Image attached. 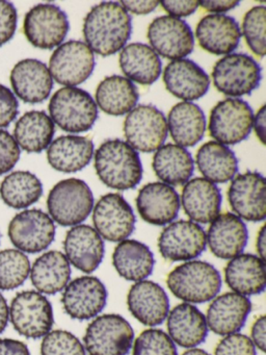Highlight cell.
<instances>
[{"instance_id":"cell-5","label":"cell","mask_w":266,"mask_h":355,"mask_svg":"<svg viewBox=\"0 0 266 355\" xmlns=\"http://www.w3.org/2000/svg\"><path fill=\"white\" fill-rule=\"evenodd\" d=\"M47 209L50 218L60 225H79L93 211V192L78 178L60 180L48 195Z\"/></svg>"},{"instance_id":"cell-43","label":"cell","mask_w":266,"mask_h":355,"mask_svg":"<svg viewBox=\"0 0 266 355\" xmlns=\"http://www.w3.org/2000/svg\"><path fill=\"white\" fill-rule=\"evenodd\" d=\"M41 355H87L77 336L66 330H51L42 340Z\"/></svg>"},{"instance_id":"cell-27","label":"cell","mask_w":266,"mask_h":355,"mask_svg":"<svg viewBox=\"0 0 266 355\" xmlns=\"http://www.w3.org/2000/svg\"><path fill=\"white\" fill-rule=\"evenodd\" d=\"M184 213L195 223H211L220 215L222 193L213 182L195 178L185 184L181 196Z\"/></svg>"},{"instance_id":"cell-1","label":"cell","mask_w":266,"mask_h":355,"mask_svg":"<svg viewBox=\"0 0 266 355\" xmlns=\"http://www.w3.org/2000/svg\"><path fill=\"white\" fill-rule=\"evenodd\" d=\"M82 33L85 44L93 53L109 57L126 46L132 33V20L120 3L104 1L85 16Z\"/></svg>"},{"instance_id":"cell-7","label":"cell","mask_w":266,"mask_h":355,"mask_svg":"<svg viewBox=\"0 0 266 355\" xmlns=\"http://www.w3.org/2000/svg\"><path fill=\"white\" fill-rule=\"evenodd\" d=\"M214 87L222 94L241 97L251 94L262 80L259 64L245 53H230L216 62L212 70Z\"/></svg>"},{"instance_id":"cell-11","label":"cell","mask_w":266,"mask_h":355,"mask_svg":"<svg viewBox=\"0 0 266 355\" xmlns=\"http://www.w3.org/2000/svg\"><path fill=\"white\" fill-rule=\"evenodd\" d=\"M70 30L68 16L57 6L39 3L31 8L23 22V33L33 46L52 49L62 45Z\"/></svg>"},{"instance_id":"cell-9","label":"cell","mask_w":266,"mask_h":355,"mask_svg":"<svg viewBox=\"0 0 266 355\" xmlns=\"http://www.w3.org/2000/svg\"><path fill=\"white\" fill-rule=\"evenodd\" d=\"M254 113L247 101L227 98L216 103L210 112L208 130L211 138L224 145L247 140L253 128Z\"/></svg>"},{"instance_id":"cell-19","label":"cell","mask_w":266,"mask_h":355,"mask_svg":"<svg viewBox=\"0 0 266 355\" xmlns=\"http://www.w3.org/2000/svg\"><path fill=\"white\" fill-rule=\"evenodd\" d=\"M127 305L131 315L149 327L163 323L170 311V301L163 288L145 279L131 286L127 295Z\"/></svg>"},{"instance_id":"cell-42","label":"cell","mask_w":266,"mask_h":355,"mask_svg":"<svg viewBox=\"0 0 266 355\" xmlns=\"http://www.w3.org/2000/svg\"><path fill=\"white\" fill-rule=\"evenodd\" d=\"M132 355H178L176 344L163 330H143L133 342Z\"/></svg>"},{"instance_id":"cell-12","label":"cell","mask_w":266,"mask_h":355,"mask_svg":"<svg viewBox=\"0 0 266 355\" xmlns=\"http://www.w3.org/2000/svg\"><path fill=\"white\" fill-rule=\"evenodd\" d=\"M95 66L93 51L85 42L78 40L60 45L49 60L52 80L64 87H76L89 80Z\"/></svg>"},{"instance_id":"cell-2","label":"cell","mask_w":266,"mask_h":355,"mask_svg":"<svg viewBox=\"0 0 266 355\" xmlns=\"http://www.w3.org/2000/svg\"><path fill=\"white\" fill-rule=\"evenodd\" d=\"M95 170L99 180L114 190H130L143 178L139 153L120 139L106 140L95 153Z\"/></svg>"},{"instance_id":"cell-47","label":"cell","mask_w":266,"mask_h":355,"mask_svg":"<svg viewBox=\"0 0 266 355\" xmlns=\"http://www.w3.org/2000/svg\"><path fill=\"white\" fill-rule=\"evenodd\" d=\"M19 113V103L8 87L0 85V128H8Z\"/></svg>"},{"instance_id":"cell-13","label":"cell","mask_w":266,"mask_h":355,"mask_svg":"<svg viewBox=\"0 0 266 355\" xmlns=\"http://www.w3.org/2000/svg\"><path fill=\"white\" fill-rule=\"evenodd\" d=\"M8 238L22 252L39 253L47 249L55 238V225L41 209H26L17 214L8 224Z\"/></svg>"},{"instance_id":"cell-24","label":"cell","mask_w":266,"mask_h":355,"mask_svg":"<svg viewBox=\"0 0 266 355\" xmlns=\"http://www.w3.org/2000/svg\"><path fill=\"white\" fill-rule=\"evenodd\" d=\"M166 90L177 98L191 103L207 94L210 87L208 74L191 60L172 61L163 71Z\"/></svg>"},{"instance_id":"cell-10","label":"cell","mask_w":266,"mask_h":355,"mask_svg":"<svg viewBox=\"0 0 266 355\" xmlns=\"http://www.w3.org/2000/svg\"><path fill=\"white\" fill-rule=\"evenodd\" d=\"M127 144L143 153H154L168 138L166 116L151 105L135 107L127 115L123 125Z\"/></svg>"},{"instance_id":"cell-45","label":"cell","mask_w":266,"mask_h":355,"mask_svg":"<svg viewBox=\"0 0 266 355\" xmlns=\"http://www.w3.org/2000/svg\"><path fill=\"white\" fill-rule=\"evenodd\" d=\"M20 147L12 135L0 130V175L10 172L20 159Z\"/></svg>"},{"instance_id":"cell-48","label":"cell","mask_w":266,"mask_h":355,"mask_svg":"<svg viewBox=\"0 0 266 355\" xmlns=\"http://www.w3.org/2000/svg\"><path fill=\"white\" fill-rule=\"evenodd\" d=\"M164 11L168 12L172 17L178 18L187 17L193 15L197 8L200 7L199 1H161L160 3Z\"/></svg>"},{"instance_id":"cell-32","label":"cell","mask_w":266,"mask_h":355,"mask_svg":"<svg viewBox=\"0 0 266 355\" xmlns=\"http://www.w3.org/2000/svg\"><path fill=\"white\" fill-rule=\"evenodd\" d=\"M118 63L126 78L143 86L154 84L161 74L159 55L143 43L126 45L121 51Z\"/></svg>"},{"instance_id":"cell-34","label":"cell","mask_w":266,"mask_h":355,"mask_svg":"<svg viewBox=\"0 0 266 355\" xmlns=\"http://www.w3.org/2000/svg\"><path fill=\"white\" fill-rule=\"evenodd\" d=\"M139 99L136 86L128 78L110 76L101 80L96 90V105L110 116L130 113Z\"/></svg>"},{"instance_id":"cell-56","label":"cell","mask_w":266,"mask_h":355,"mask_svg":"<svg viewBox=\"0 0 266 355\" xmlns=\"http://www.w3.org/2000/svg\"><path fill=\"white\" fill-rule=\"evenodd\" d=\"M182 355H210L208 354L207 352H206L205 350H203V349L200 348H190L187 349L185 352H183Z\"/></svg>"},{"instance_id":"cell-21","label":"cell","mask_w":266,"mask_h":355,"mask_svg":"<svg viewBox=\"0 0 266 355\" xmlns=\"http://www.w3.org/2000/svg\"><path fill=\"white\" fill-rule=\"evenodd\" d=\"M10 80L15 94L30 105L45 101L53 88V80L47 66L35 59L18 62L10 71Z\"/></svg>"},{"instance_id":"cell-26","label":"cell","mask_w":266,"mask_h":355,"mask_svg":"<svg viewBox=\"0 0 266 355\" xmlns=\"http://www.w3.org/2000/svg\"><path fill=\"white\" fill-rule=\"evenodd\" d=\"M249 232L242 219L232 213L220 214L210 224L206 243L214 257L232 259L247 246Z\"/></svg>"},{"instance_id":"cell-6","label":"cell","mask_w":266,"mask_h":355,"mask_svg":"<svg viewBox=\"0 0 266 355\" xmlns=\"http://www.w3.org/2000/svg\"><path fill=\"white\" fill-rule=\"evenodd\" d=\"M85 352L89 355H127L134 342V331L122 315H97L85 330Z\"/></svg>"},{"instance_id":"cell-53","label":"cell","mask_w":266,"mask_h":355,"mask_svg":"<svg viewBox=\"0 0 266 355\" xmlns=\"http://www.w3.org/2000/svg\"><path fill=\"white\" fill-rule=\"evenodd\" d=\"M265 105H262L261 109L258 111L257 115L254 118L253 128H255L256 135L258 139L261 141L262 144H265Z\"/></svg>"},{"instance_id":"cell-22","label":"cell","mask_w":266,"mask_h":355,"mask_svg":"<svg viewBox=\"0 0 266 355\" xmlns=\"http://www.w3.org/2000/svg\"><path fill=\"white\" fill-rule=\"evenodd\" d=\"M64 253L71 265L79 271L91 273L103 261V239L95 228L85 224L73 226L64 241Z\"/></svg>"},{"instance_id":"cell-55","label":"cell","mask_w":266,"mask_h":355,"mask_svg":"<svg viewBox=\"0 0 266 355\" xmlns=\"http://www.w3.org/2000/svg\"><path fill=\"white\" fill-rule=\"evenodd\" d=\"M8 318H10V313H8V303L2 294H0V334L8 326Z\"/></svg>"},{"instance_id":"cell-36","label":"cell","mask_w":266,"mask_h":355,"mask_svg":"<svg viewBox=\"0 0 266 355\" xmlns=\"http://www.w3.org/2000/svg\"><path fill=\"white\" fill-rule=\"evenodd\" d=\"M152 167L163 184L182 186L193 176L195 163L186 148L170 143L156 150Z\"/></svg>"},{"instance_id":"cell-25","label":"cell","mask_w":266,"mask_h":355,"mask_svg":"<svg viewBox=\"0 0 266 355\" xmlns=\"http://www.w3.org/2000/svg\"><path fill=\"white\" fill-rule=\"evenodd\" d=\"M251 311L247 297L234 292L224 293L212 299L206 313L208 329L218 336L237 334L245 326Z\"/></svg>"},{"instance_id":"cell-17","label":"cell","mask_w":266,"mask_h":355,"mask_svg":"<svg viewBox=\"0 0 266 355\" xmlns=\"http://www.w3.org/2000/svg\"><path fill=\"white\" fill-rule=\"evenodd\" d=\"M107 302V290L95 276H81L66 284L62 296L64 313L85 321L97 317Z\"/></svg>"},{"instance_id":"cell-35","label":"cell","mask_w":266,"mask_h":355,"mask_svg":"<svg viewBox=\"0 0 266 355\" xmlns=\"http://www.w3.org/2000/svg\"><path fill=\"white\" fill-rule=\"evenodd\" d=\"M71 267L66 255L51 250L37 257L30 268V279L37 292L54 295L70 282Z\"/></svg>"},{"instance_id":"cell-39","label":"cell","mask_w":266,"mask_h":355,"mask_svg":"<svg viewBox=\"0 0 266 355\" xmlns=\"http://www.w3.org/2000/svg\"><path fill=\"white\" fill-rule=\"evenodd\" d=\"M0 195L8 207L26 209L39 200L43 195V184L31 172L15 171L1 182Z\"/></svg>"},{"instance_id":"cell-15","label":"cell","mask_w":266,"mask_h":355,"mask_svg":"<svg viewBox=\"0 0 266 355\" xmlns=\"http://www.w3.org/2000/svg\"><path fill=\"white\" fill-rule=\"evenodd\" d=\"M148 40L157 55L172 61L184 59L195 47L190 26L172 16L155 18L148 28Z\"/></svg>"},{"instance_id":"cell-20","label":"cell","mask_w":266,"mask_h":355,"mask_svg":"<svg viewBox=\"0 0 266 355\" xmlns=\"http://www.w3.org/2000/svg\"><path fill=\"white\" fill-rule=\"evenodd\" d=\"M136 207L143 221L156 226L172 223L180 209V198L172 187L150 182L139 190Z\"/></svg>"},{"instance_id":"cell-31","label":"cell","mask_w":266,"mask_h":355,"mask_svg":"<svg viewBox=\"0 0 266 355\" xmlns=\"http://www.w3.org/2000/svg\"><path fill=\"white\" fill-rule=\"evenodd\" d=\"M112 265L129 282H141L153 272L155 259L149 247L136 240L122 241L112 253Z\"/></svg>"},{"instance_id":"cell-14","label":"cell","mask_w":266,"mask_h":355,"mask_svg":"<svg viewBox=\"0 0 266 355\" xmlns=\"http://www.w3.org/2000/svg\"><path fill=\"white\" fill-rule=\"evenodd\" d=\"M93 209L94 226L102 239L109 242H122L134 232V213L122 195H103Z\"/></svg>"},{"instance_id":"cell-29","label":"cell","mask_w":266,"mask_h":355,"mask_svg":"<svg viewBox=\"0 0 266 355\" xmlns=\"http://www.w3.org/2000/svg\"><path fill=\"white\" fill-rule=\"evenodd\" d=\"M224 280L237 294L245 297L261 294L265 290V261L258 255L241 253L227 263Z\"/></svg>"},{"instance_id":"cell-33","label":"cell","mask_w":266,"mask_h":355,"mask_svg":"<svg viewBox=\"0 0 266 355\" xmlns=\"http://www.w3.org/2000/svg\"><path fill=\"white\" fill-rule=\"evenodd\" d=\"M166 122L172 140L184 148L195 146L205 134V114L195 103H177L168 113Z\"/></svg>"},{"instance_id":"cell-51","label":"cell","mask_w":266,"mask_h":355,"mask_svg":"<svg viewBox=\"0 0 266 355\" xmlns=\"http://www.w3.org/2000/svg\"><path fill=\"white\" fill-rule=\"evenodd\" d=\"M120 5L126 10L127 13L147 15L152 13L160 3L159 1H121Z\"/></svg>"},{"instance_id":"cell-37","label":"cell","mask_w":266,"mask_h":355,"mask_svg":"<svg viewBox=\"0 0 266 355\" xmlns=\"http://www.w3.org/2000/svg\"><path fill=\"white\" fill-rule=\"evenodd\" d=\"M197 169L205 180L213 184L230 182L238 172V159L226 145L209 141L200 147L197 153Z\"/></svg>"},{"instance_id":"cell-23","label":"cell","mask_w":266,"mask_h":355,"mask_svg":"<svg viewBox=\"0 0 266 355\" xmlns=\"http://www.w3.org/2000/svg\"><path fill=\"white\" fill-rule=\"evenodd\" d=\"M200 46L215 55H228L238 47L241 31L238 22L224 14H210L200 20L195 30Z\"/></svg>"},{"instance_id":"cell-38","label":"cell","mask_w":266,"mask_h":355,"mask_svg":"<svg viewBox=\"0 0 266 355\" xmlns=\"http://www.w3.org/2000/svg\"><path fill=\"white\" fill-rule=\"evenodd\" d=\"M55 126L43 111H30L21 116L14 128L18 146L28 153H41L51 144Z\"/></svg>"},{"instance_id":"cell-46","label":"cell","mask_w":266,"mask_h":355,"mask_svg":"<svg viewBox=\"0 0 266 355\" xmlns=\"http://www.w3.org/2000/svg\"><path fill=\"white\" fill-rule=\"evenodd\" d=\"M17 21L18 15L14 5L6 0H0V47L14 37Z\"/></svg>"},{"instance_id":"cell-54","label":"cell","mask_w":266,"mask_h":355,"mask_svg":"<svg viewBox=\"0 0 266 355\" xmlns=\"http://www.w3.org/2000/svg\"><path fill=\"white\" fill-rule=\"evenodd\" d=\"M256 249H257L258 257L265 261L266 251V230L265 225L260 228L257 234V241H256Z\"/></svg>"},{"instance_id":"cell-50","label":"cell","mask_w":266,"mask_h":355,"mask_svg":"<svg viewBox=\"0 0 266 355\" xmlns=\"http://www.w3.org/2000/svg\"><path fill=\"white\" fill-rule=\"evenodd\" d=\"M0 355H30L26 344L12 338H0Z\"/></svg>"},{"instance_id":"cell-8","label":"cell","mask_w":266,"mask_h":355,"mask_svg":"<svg viewBox=\"0 0 266 355\" xmlns=\"http://www.w3.org/2000/svg\"><path fill=\"white\" fill-rule=\"evenodd\" d=\"M8 313L12 327L27 338H44L53 327L51 303L37 291L18 293L10 302Z\"/></svg>"},{"instance_id":"cell-28","label":"cell","mask_w":266,"mask_h":355,"mask_svg":"<svg viewBox=\"0 0 266 355\" xmlns=\"http://www.w3.org/2000/svg\"><path fill=\"white\" fill-rule=\"evenodd\" d=\"M168 336L183 348H197L205 342L208 326L205 315L190 303H181L168 311Z\"/></svg>"},{"instance_id":"cell-30","label":"cell","mask_w":266,"mask_h":355,"mask_svg":"<svg viewBox=\"0 0 266 355\" xmlns=\"http://www.w3.org/2000/svg\"><path fill=\"white\" fill-rule=\"evenodd\" d=\"M94 143L80 136H60L49 145L47 159L54 170L62 173H75L91 163Z\"/></svg>"},{"instance_id":"cell-18","label":"cell","mask_w":266,"mask_h":355,"mask_svg":"<svg viewBox=\"0 0 266 355\" xmlns=\"http://www.w3.org/2000/svg\"><path fill=\"white\" fill-rule=\"evenodd\" d=\"M228 201L235 215L240 219L264 221L266 217L265 178L262 174L253 171L235 176L229 187Z\"/></svg>"},{"instance_id":"cell-44","label":"cell","mask_w":266,"mask_h":355,"mask_svg":"<svg viewBox=\"0 0 266 355\" xmlns=\"http://www.w3.org/2000/svg\"><path fill=\"white\" fill-rule=\"evenodd\" d=\"M214 355H257V353L251 338L237 332L224 336L216 345Z\"/></svg>"},{"instance_id":"cell-16","label":"cell","mask_w":266,"mask_h":355,"mask_svg":"<svg viewBox=\"0 0 266 355\" xmlns=\"http://www.w3.org/2000/svg\"><path fill=\"white\" fill-rule=\"evenodd\" d=\"M206 234L200 224L187 220L172 222L158 238V249L170 261H193L206 249Z\"/></svg>"},{"instance_id":"cell-4","label":"cell","mask_w":266,"mask_h":355,"mask_svg":"<svg viewBox=\"0 0 266 355\" xmlns=\"http://www.w3.org/2000/svg\"><path fill=\"white\" fill-rule=\"evenodd\" d=\"M50 118L66 132H89L98 119V107L91 95L76 87H64L50 99Z\"/></svg>"},{"instance_id":"cell-40","label":"cell","mask_w":266,"mask_h":355,"mask_svg":"<svg viewBox=\"0 0 266 355\" xmlns=\"http://www.w3.org/2000/svg\"><path fill=\"white\" fill-rule=\"evenodd\" d=\"M30 273L28 257L20 250L6 249L0 251V290H14L25 280Z\"/></svg>"},{"instance_id":"cell-3","label":"cell","mask_w":266,"mask_h":355,"mask_svg":"<svg viewBox=\"0 0 266 355\" xmlns=\"http://www.w3.org/2000/svg\"><path fill=\"white\" fill-rule=\"evenodd\" d=\"M166 284L177 298L197 304L215 298L222 288V277L211 263L188 261L168 273Z\"/></svg>"},{"instance_id":"cell-41","label":"cell","mask_w":266,"mask_h":355,"mask_svg":"<svg viewBox=\"0 0 266 355\" xmlns=\"http://www.w3.org/2000/svg\"><path fill=\"white\" fill-rule=\"evenodd\" d=\"M266 9L258 6L247 12L242 21V35L251 51L260 58L265 55Z\"/></svg>"},{"instance_id":"cell-52","label":"cell","mask_w":266,"mask_h":355,"mask_svg":"<svg viewBox=\"0 0 266 355\" xmlns=\"http://www.w3.org/2000/svg\"><path fill=\"white\" fill-rule=\"evenodd\" d=\"M199 3L203 9L213 14L227 13V12L231 11L240 3L237 0H230V1H227V0H222V1H220V0H216V1L205 0V1H199Z\"/></svg>"},{"instance_id":"cell-49","label":"cell","mask_w":266,"mask_h":355,"mask_svg":"<svg viewBox=\"0 0 266 355\" xmlns=\"http://www.w3.org/2000/svg\"><path fill=\"white\" fill-rule=\"evenodd\" d=\"M265 315H262L255 320L251 329V340L254 346L262 352H265Z\"/></svg>"}]
</instances>
